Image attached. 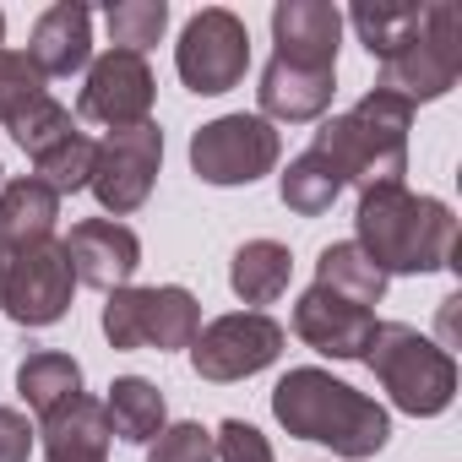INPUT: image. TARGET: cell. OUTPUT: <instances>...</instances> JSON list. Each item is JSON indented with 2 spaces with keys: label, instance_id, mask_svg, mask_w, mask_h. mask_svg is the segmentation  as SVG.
Masks as SVG:
<instances>
[{
  "label": "cell",
  "instance_id": "30bf717a",
  "mask_svg": "<svg viewBox=\"0 0 462 462\" xmlns=\"http://www.w3.org/2000/svg\"><path fill=\"white\" fill-rule=\"evenodd\" d=\"M71 289H77V278H71L66 251L55 240H39V245L12 251L6 278H0V310L23 327H50L66 316Z\"/></svg>",
  "mask_w": 462,
  "mask_h": 462
},
{
  "label": "cell",
  "instance_id": "277c9868",
  "mask_svg": "<svg viewBox=\"0 0 462 462\" xmlns=\"http://www.w3.org/2000/svg\"><path fill=\"white\" fill-rule=\"evenodd\" d=\"M370 370L381 375V386L392 392V402L413 419H430V413H446L451 408V392H457V365L440 343L419 337L413 327L402 321H386L375 327L370 348H365Z\"/></svg>",
  "mask_w": 462,
  "mask_h": 462
},
{
  "label": "cell",
  "instance_id": "1f68e13d",
  "mask_svg": "<svg viewBox=\"0 0 462 462\" xmlns=\"http://www.w3.org/2000/svg\"><path fill=\"white\" fill-rule=\"evenodd\" d=\"M33 451V424L17 408H0V462H28Z\"/></svg>",
  "mask_w": 462,
  "mask_h": 462
},
{
  "label": "cell",
  "instance_id": "3957f363",
  "mask_svg": "<svg viewBox=\"0 0 462 462\" xmlns=\"http://www.w3.org/2000/svg\"><path fill=\"white\" fill-rule=\"evenodd\" d=\"M408 120H413V104H402L397 93L375 88V93H365L348 115L327 120L310 147L337 163L343 185H348V180H354L359 190L402 185V169H408Z\"/></svg>",
  "mask_w": 462,
  "mask_h": 462
},
{
  "label": "cell",
  "instance_id": "d6986e66",
  "mask_svg": "<svg viewBox=\"0 0 462 462\" xmlns=\"http://www.w3.org/2000/svg\"><path fill=\"white\" fill-rule=\"evenodd\" d=\"M55 217H60V196L28 174V180H12L0 190V245L6 251H23V245H39L55 235Z\"/></svg>",
  "mask_w": 462,
  "mask_h": 462
},
{
  "label": "cell",
  "instance_id": "9c48e42d",
  "mask_svg": "<svg viewBox=\"0 0 462 462\" xmlns=\"http://www.w3.org/2000/svg\"><path fill=\"white\" fill-rule=\"evenodd\" d=\"M278 354H283V327L273 316H262V310L217 316L190 343V365H196L201 381H245V375L267 370Z\"/></svg>",
  "mask_w": 462,
  "mask_h": 462
},
{
  "label": "cell",
  "instance_id": "f1b7e54d",
  "mask_svg": "<svg viewBox=\"0 0 462 462\" xmlns=\"http://www.w3.org/2000/svg\"><path fill=\"white\" fill-rule=\"evenodd\" d=\"M33 98H44V77H39V66L28 60V55H17V50H0V120H17Z\"/></svg>",
  "mask_w": 462,
  "mask_h": 462
},
{
  "label": "cell",
  "instance_id": "ffe728a7",
  "mask_svg": "<svg viewBox=\"0 0 462 462\" xmlns=\"http://www.w3.org/2000/svg\"><path fill=\"white\" fill-rule=\"evenodd\" d=\"M289 273H294L289 245H278V240H251V245L235 251L228 283H235V294H240L245 305H273V300H283Z\"/></svg>",
  "mask_w": 462,
  "mask_h": 462
},
{
  "label": "cell",
  "instance_id": "d4e9b609",
  "mask_svg": "<svg viewBox=\"0 0 462 462\" xmlns=\"http://www.w3.org/2000/svg\"><path fill=\"white\" fill-rule=\"evenodd\" d=\"M337 190H343V174H337V163H332L327 152H316V147H305V152L289 163V174H283V201H289L294 212H305V217H321V212L337 201Z\"/></svg>",
  "mask_w": 462,
  "mask_h": 462
},
{
  "label": "cell",
  "instance_id": "cb8c5ba5",
  "mask_svg": "<svg viewBox=\"0 0 462 462\" xmlns=\"http://www.w3.org/2000/svg\"><path fill=\"white\" fill-rule=\"evenodd\" d=\"M419 17H424V6H413V0H359V6L348 12V23L359 28L365 50L375 60H392L419 33Z\"/></svg>",
  "mask_w": 462,
  "mask_h": 462
},
{
  "label": "cell",
  "instance_id": "603a6c76",
  "mask_svg": "<svg viewBox=\"0 0 462 462\" xmlns=\"http://www.w3.org/2000/svg\"><path fill=\"white\" fill-rule=\"evenodd\" d=\"M316 283L332 289V294H343V300H354V305H365V310L381 305V294H386V273H381L354 240L321 251V262H316Z\"/></svg>",
  "mask_w": 462,
  "mask_h": 462
},
{
  "label": "cell",
  "instance_id": "8992f818",
  "mask_svg": "<svg viewBox=\"0 0 462 462\" xmlns=\"http://www.w3.org/2000/svg\"><path fill=\"white\" fill-rule=\"evenodd\" d=\"M104 332L115 348H190L201 332V310L185 289H115L104 305Z\"/></svg>",
  "mask_w": 462,
  "mask_h": 462
},
{
  "label": "cell",
  "instance_id": "ac0fdd59",
  "mask_svg": "<svg viewBox=\"0 0 462 462\" xmlns=\"http://www.w3.org/2000/svg\"><path fill=\"white\" fill-rule=\"evenodd\" d=\"M109 440H115L109 413L93 397H71L66 408H55L44 419V457L50 462H104Z\"/></svg>",
  "mask_w": 462,
  "mask_h": 462
},
{
  "label": "cell",
  "instance_id": "5bb4252c",
  "mask_svg": "<svg viewBox=\"0 0 462 462\" xmlns=\"http://www.w3.org/2000/svg\"><path fill=\"white\" fill-rule=\"evenodd\" d=\"M273 39L283 66L300 71H337V39H343V12L332 0H283L273 12Z\"/></svg>",
  "mask_w": 462,
  "mask_h": 462
},
{
  "label": "cell",
  "instance_id": "7a4b0ae2",
  "mask_svg": "<svg viewBox=\"0 0 462 462\" xmlns=\"http://www.w3.org/2000/svg\"><path fill=\"white\" fill-rule=\"evenodd\" d=\"M273 413L289 424V435L321 440L337 457H375L392 435L386 408L327 370H289L273 392Z\"/></svg>",
  "mask_w": 462,
  "mask_h": 462
},
{
  "label": "cell",
  "instance_id": "83f0119b",
  "mask_svg": "<svg viewBox=\"0 0 462 462\" xmlns=\"http://www.w3.org/2000/svg\"><path fill=\"white\" fill-rule=\"evenodd\" d=\"M93 152H98V142H88V136L77 131V136H66L60 147H50V152L39 158V180H44L55 196L82 190V185L93 180Z\"/></svg>",
  "mask_w": 462,
  "mask_h": 462
},
{
  "label": "cell",
  "instance_id": "9a60e30c",
  "mask_svg": "<svg viewBox=\"0 0 462 462\" xmlns=\"http://www.w3.org/2000/svg\"><path fill=\"white\" fill-rule=\"evenodd\" d=\"M375 310L332 294V289H310L300 305H294V332L316 348V354H332V359H365L370 337H375Z\"/></svg>",
  "mask_w": 462,
  "mask_h": 462
},
{
  "label": "cell",
  "instance_id": "44dd1931",
  "mask_svg": "<svg viewBox=\"0 0 462 462\" xmlns=\"http://www.w3.org/2000/svg\"><path fill=\"white\" fill-rule=\"evenodd\" d=\"M17 392H23V402L39 413V419H50L55 408H66L71 397H82V365L71 359V354H28L23 365H17Z\"/></svg>",
  "mask_w": 462,
  "mask_h": 462
},
{
  "label": "cell",
  "instance_id": "ba28073f",
  "mask_svg": "<svg viewBox=\"0 0 462 462\" xmlns=\"http://www.w3.org/2000/svg\"><path fill=\"white\" fill-rule=\"evenodd\" d=\"M283 142L262 115H223L190 136V169L207 185H251L273 174Z\"/></svg>",
  "mask_w": 462,
  "mask_h": 462
},
{
  "label": "cell",
  "instance_id": "4316f807",
  "mask_svg": "<svg viewBox=\"0 0 462 462\" xmlns=\"http://www.w3.org/2000/svg\"><path fill=\"white\" fill-rule=\"evenodd\" d=\"M12 136H17V147L39 163L50 147H60L66 136H77V125H71V109H66V104H55V98L44 93V98H33V104L12 120Z\"/></svg>",
  "mask_w": 462,
  "mask_h": 462
},
{
  "label": "cell",
  "instance_id": "8fae6325",
  "mask_svg": "<svg viewBox=\"0 0 462 462\" xmlns=\"http://www.w3.org/2000/svg\"><path fill=\"white\" fill-rule=\"evenodd\" d=\"M158 163H163V131L152 120L131 125V131H109V142H98V152H93V180L88 185L120 217V212H136L152 196Z\"/></svg>",
  "mask_w": 462,
  "mask_h": 462
},
{
  "label": "cell",
  "instance_id": "5b68a950",
  "mask_svg": "<svg viewBox=\"0 0 462 462\" xmlns=\"http://www.w3.org/2000/svg\"><path fill=\"white\" fill-rule=\"evenodd\" d=\"M462 77V12L435 0L419 17V33L392 55L381 60V82L386 93H397L402 104H430L440 93H451Z\"/></svg>",
  "mask_w": 462,
  "mask_h": 462
},
{
  "label": "cell",
  "instance_id": "7c38bea8",
  "mask_svg": "<svg viewBox=\"0 0 462 462\" xmlns=\"http://www.w3.org/2000/svg\"><path fill=\"white\" fill-rule=\"evenodd\" d=\"M77 109H82V120L109 125V131L147 125V115H152V71H147V60L125 55V50H109L104 60H93Z\"/></svg>",
  "mask_w": 462,
  "mask_h": 462
},
{
  "label": "cell",
  "instance_id": "484cf974",
  "mask_svg": "<svg viewBox=\"0 0 462 462\" xmlns=\"http://www.w3.org/2000/svg\"><path fill=\"white\" fill-rule=\"evenodd\" d=\"M104 23H109L115 50L142 55V50H152V44L163 39V28H169V6H163V0H120V6L104 12Z\"/></svg>",
  "mask_w": 462,
  "mask_h": 462
},
{
  "label": "cell",
  "instance_id": "6da1fadb",
  "mask_svg": "<svg viewBox=\"0 0 462 462\" xmlns=\"http://www.w3.org/2000/svg\"><path fill=\"white\" fill-rule=\"evenodd\" d=\"M386 278L392 273H440L457 256V217L435 196H413L402 185H375L359 196V240Z\"/></svg>",
  "mask_w": 462,
  "mask_h": 462
},
{
  "label": "cell",
  "instance_id": "7402d4cb",
  "mask_svg": "<svg viewBox=\"0 0 462 462\" xmlns=\"http://www.w3.org/2000/svg\"><path fill=\"white\" fill-rule=\"evenodd\" d=\"M104 413H109V430H115L120 440L147 446V440H158L169 408H163V392H158L152 381H142V375H120V381L109 386Z\"/></svg>",
  "mask_w": 462,
  "mask_h": 462
},
{
  "label": "cell",
  "instance_id": "4fadbf2b",
  "mask_svg": "<svg viewBox=\"0 0 462 462\" xmlns=\"http://www.w3.org/2000/svg\"><path fill=\"white\" fill-rule=\"evenodd\" d=\"M60 251H66L77 283L109 289V294L125 289V278L142 267V240L131 235L125 223H115V217H88V223H77Z\"/></svg>",
  "mask_w": 462,
  "mask_h": 462
},
{
  "label": "cell",
  "instance_id": "4dcf8cb0",
  "mask_svg": "<svg viewBox=\"0 0 462 462\" xmlns=\"http://www.w3.org/2000/svg\"><path fill=\"white\" fill-rule=\"evenodd\" d=\"M212 451H217V462H273L267 435L245 419H223L217 435H212Z\"/></svg>",
  "mask_w": 462,
  "mask_h": 462
},
{
  "label": "cell",
  "instance_id": "2e32d148",
  "mask_svg": "<svg viewBox=\"0 0 462 462\" xmlns=\"http://www.w3.org/2000/svg\"><path fill=\"white\" fill-rule=\"evenodd\" d=\"M93 55V12L88 6H50L39 23H33V44H28V60L39 66V77H71L82 71Z\"/></svg>",
  "mask_w": 462,
  "mask_h": 462
},
{
  "label": "cell",
  "instance_id": "f546056e",
  "mask_svg": "<svg viewBox=\"0 0 462 462\" xmlns=\"http://www.w3.org/2000/svg\"><path fill=\"white\" fill-rule=\"evenodd\" d=\"M147 462H217V451L201 424H174V430H158Z\"/></svg>",
  "mask_w": 462,
  "mask_h": 462
},
{
  "label": "cell",
  "instance_id": "52a82bcc",
  "mask_svg": "<svg viewBox=\"0 0 462 462\" xmlns=\"http://www.w3.org/2000/svg\"><path fill=\"white\" fill-rule=\"evenodd\" d=\"M174 66H180V82L201 98H217L228 88H240L245 71H251V33L235 12H196L180 33V50H174Z\"/></svg>",
  "mask_w": 462,
  "mask_h": 462
},
{
  "label": "cell",
  "instance_id": "e0dca14e",
  "mask_svg": "<svg viewBox=\"0 0 462 462\" xmlns=\"http://www.w3.org/2000/svg\"><path fill=\"white\" fill-rule=\"evenodd\" d=\"M332 82H337V71H300V66L273 60V66L262 71V88H256V98H262V120H267V125H273V120L305 125V120L327 115V104H332Z\"/></svg>",
  "mask_w": 462,
  "mask_h": 462
},
{
  "label": "cell",
  "instance_id": "d6a6232c",
  "mask_svg": "<svg viewBox=\"0 0 462 462\" xmlns=\"http://www.w3.org/2000/svg\"><path fill=\"white\" fill-rule=\"evenodd\" d=\"M0 44H6V17H0Z\"/></svg>",
  "mask_w": 462,
  "mask_h": 462
}]
</instances>
